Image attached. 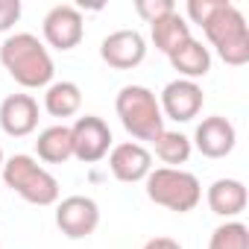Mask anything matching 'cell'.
<instances>
[{"instance_id": "cell-1", "label": "cell", "mask_w": 249, "mask_h": 249, "mask_svg": "<svg viewBox=\"0 0 249 249\" xmlns=\"http://www.w3.org/2000/svg\"><path fill=\"white\" fill-rule=\"evenodd\" d=\"M188 18L202 27L208 44L226 65L240 68L249 62V27L229 0H188Z\"/></svg>"}, {"instance_id": "cell-2", "label": "cell", "mask_w": 249, "mask_h": 249, "mask_svg": "<svg viewBox=\"0 0 249 249\" xmlns=\"http://www.w3.org/2000/svg\"><path fill=\"white\" fill-rule=\"evenodd\" d=\"M0 65L24 88H47L53 82V59L33 33H15L0 44Z\"/></svg>"}, {"instance_id": "cell-3", "label": "cell", "mask_w": 249, "mask_h": 249, "mask_svg": "<svg viewBox=\"0 0 249 249\" xmlns=\"http://www.w3.org/2000/svg\"><path fill=\"white\" fill-rule=\"evenodd\" d=\"M114 111L135 141H156L164 132V114L159 106V97L147 88V85H123L117 100H114Z\"/></svg>"}, {"instance_id": "cell-4", "label": "cell", "mask_w": 249, "mask_h": 249, "mask_svg": "<svg viewBox=\"0 0 249 249\" xmlns=\"http://www.w3.org/2000/svg\"><path fill=\"white\" fill-rule=\"evenodd\" d=\"M144 185H147L150 202H156L167 211H176V214L194 211L202 199L199 179L182 167H156V170H150Z\"/></svg>"}, {"instance_id": "cell-5", "label": "cell", "mask_w": 249, "mask_h": 249, "mask_svg": "<svg viewBox=\"0 0 249 249\" xmlns=\"http://www.w3.org/2000/svg\"><path fill=\"white\" fill-rule=\"evenodd\" d=\"M3 182L6 188H12L21 199L33 202V205H53L59 202V182L50 170H44L33 156H12L3 161Z\"/></svg>"}, {"instance_id": "cell-6", "label": "cell", "mask_w": 249, "mask_h": 249, "mask_svg": "<svg viewBox=\"0 0 249 249\" xmlns=\"http://www.w3.org/2000/svg\"><path fill=\"white\" fill-rule=\"evenodd\" d=\"M71 141H73V159H79L82 164H97L111 150V129L103 117L85 114L71 126Z\"/></svg>"}, {"instance_id": "cell-7", "label": "cell", "mask_w": 249, "mask_h": 249, "mask_svg": "<svg viewBox=\"0 0 249 249\" xmlns=\"http://www.w3.org/2000/svg\"><path fill=\"white\" fill-rule=\"evenodd\" d=\"M56 226L62 229L65 237L82 240V237L97 231V226H100V205L91 196H79V194L65 196L56 205Z\"/></svg>"}, {"instance_id": "cell-8", "label": "cell", "mask_w": 249, "mask_h": 249, "mask_svg": "<svg viewBox=\"0 0 249 249\" xmlns=\"http://www.w3.org/2000/svg\"><path fill=\"white\" fill-rule=\"evenodd\" d=\"M100 59L114 71H132L147 59V41L138 30H114L103 38Z\"/></svg>"}, {"instance_id": "cell-9", "label": "cell", "mask_w": 249, "mask_h": 249, "mask_svg": "<svg viewBox=\"0 0 249 249\" xmlns=\"http://www.w3.org/2000/svg\"><path fill=\"white\" fill-rule=\"evenodd\" d=\"M202 103H205V94H202V88H199L196 82H191V79H173V82H167L164 91H161V100H159L164 120L170 117V120H176V123L194 120V117L202 111Z\"/></svg>"}, {"instance_id": "cell-10", "label": "cell", "mask_w": 249, "mask_h": 249, "mask_svg": "<svg viewBox=\"0 0 249 249\" xmlns=\"http://www.w3.org/2000/svg\"><path fill=\"white\" fill-rule=\"evenodd\" d=\"M85 36V21L79 15L76 6H53L47 15H44V41L56 50H73L79 47Z\"/></svg>"}, {"instance_id": "cell-11", "label": "cell", "mask_w": 249, "mask_h": 249, "mask_svg": "<svg viewBox=\"0 0 249 249\" xmlns=\"http://www.w3.org/2000/svg\"><path fill=\"white\" fill-rule=\"evenodd\" d=\"M205 159H226L234 144H237V132H234V123L223 114H211L202 117V123H196V132L191 141Z\"/></svg>"}, {"instance_id": "cell-12", "label": "cell", "mask_w": 249, "mask_h": 249, "mask_svg": "<svg viewBox=\"0 0 249 249\" xmlns=\"http://www.w3.org/2000/svg\"><path fill=\"white\" fill-rule=\"evenodd\" d=\"M108 170L117 182H144L153 170V156L144 144L138 141H126V144H117L108 153Z\"/></svg>"}, {"instance_id": "cell-13", "label": "cell", "mask_w": 249, "mask_h": 249, "mask_svg": "<svg viewBox=\"0 0 249 249\" xmlns=\"http://www.w3.org/2000/svg\"><path fill=\"white\" fill-rule=\"evenodd\" d=\"M38 126V103L33 94H9L0 103V129L9 138H27Z\"/></svg>"}, {"instance_id": "cell-14", "label": "cell", "mask_w": 249, "mask_h": 249, "mask_svg": "<svg viewBox=\"0 0 249 249\" xmlns=\"http://www.w3.org/2000/svg\"><path fill=\"white\" fill-rule=\"evenodd\" d=\"M205 199H208V208L217 217H237L246 208L249 194H246V185L240 179H217L208 188Z\"/></svg>"}, {"instance_id": "cell-15", "label": "cell", "mask_w": 249, "mask_h": 249, "mask_svg": "<svg viewBox=\"0 0 249 249\" xmlns=\"http://www.w3.org/2000/svg\"><path fill=\"white\" fill-rule=\"evenodd\" d=\"M167 59H170L173 71H179L182 79H191V82H196L199 76H205V73L211 71V53H208V47H205L202 41H196L194 36H191L188 41H182Z\"/></svg>"}, {"instance_id": "cell-16", "label": "cell", "mask_w": 249, "mask_h": 249, "mask_svg": "<svg viewBox=\"0 0 249 249\" xmlns=\"http://www.w3.org/2000/svg\"><path fill=\"white\" fill-rule=\"evenodd\" d=\"M150 38H153V44H156L159 53L170 56L182 41L191 38V24L179 12H170V15H164V18H159V21L150 24Z\"/></svg>"}, {"instance_id": "cell-17", "label": "cell", "mask_w": 249, "mask_h": 249, "mask_svg": "<svg viewBox=\"0 0 249 249\" xmlns=\"http://www.w3.org/2000/svg\"><path fill=\"white\" fill-rule=\"evenodd\" d=\"M36 153L47 164H65L68 159H73L71 126H65V123H59V126H47L38 135V141H36Z\"/></svg>"}, {"instance_id": "cell-18", "label": "cell", "mask_w": 249, "mask_h": 249, "mask_svg": "<svg viewBox=\"0 0 249 249\" xmlns=\"http://www.w3.org/2000/svg\"><path fill=\"white\" fill-rule=\"evenodd\" d=\"M44 108L53 117H73L82 108V91L76 82L62 79V82H50L47 94H44Z\"/></svg>"}, {"instance_id": "cell-19", "label": "cell", "mask_w": 249, "mask_h": 249, "mask_svg": "<svg viewBox=\"0 0 249 249\" xmlns=\"http://www.w3.org/2000/svg\"><path fill=\"white\" fill-rule=\"evenodd\" d=\"M153 150H156V156H159L167 167H179V164H185V161L191 159L194 144H191L188 135H182V132H167V129H164V132L153 141Z\"/></svg>"}, {"instance_id": "cell-20", "label": "cell", "mask_w": 249, "mask_h": 249, "mask_svg": "<svg viewBox=\"0 0 249 249\" xmlns=\"http://www.w3.org/2000/svg\"><path fill=\"white\" fill-rule=\"evenodd\" d=\"M208 249H249V229L240 220H226L214 229Z\"/></svg>"}, {"instance_id": "cell-21", "label": "cell", "mask_w": 249, "mask_h": 249, "mask_svg": "<svg viewBox=\"0 0 249 249\" xmlns=\"http://www.w3.org/2000/svg\"><path fill=\"white\" fill-rule=\"evenodd\" d=\"M135 12H138L147 24H153V21H159V18L170 15V12H176V6H173V0H138V3H135Z\"/></svg>"}, {"instance_id": "cell-22", "label": "cell", "mask_w": 249, "mask_h": 249, "mask_svg": "<svg viewBox=\"0 0 249 249\" xmlns=\"http://www.w3.org/2000/svg\"><path fill=\"white\" fill-rule=\"evenodd\" d=\"M21 18V0H0V33H6Z\"/></svg>"}, {"instance_id": "cell-23", "label": "cell", "mask_w": 249, "mask_h": 249, "mask_svg": "<svg viewBox=\"0 0 249 249\" xmlns=\"http://www.w3.org/2000/svg\"><path fill=\"white\" fill-rule=\"evenodd\" d=\"M144 249H182V246H179V240H173V237H153V240L144 243Z\"/></svg>"}, {"instance_id": "cell-24", "label": "cell", "mask_w": 249, "mask_h": 249, "mask_svg": "<svg viewBox=\"0 0 249 249\" xmlns=\"http://www.w3.org/2000/svg\"><path fill=\"white\" fill-rule=\"evenodd\" d=\"M3 161H6V159H3V150H0V170H3Z\"/></svg>"}]
</instances>
